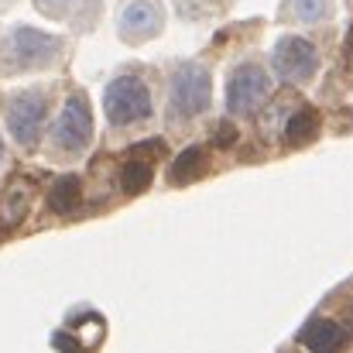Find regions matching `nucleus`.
I'll list each match as a JSON object with an SVG mask.
<instances>
[{"label":"nucleus","mask_w":353,"mask_h":353,"mask_svg":"<svg viewBox=\"0 0 353 353\" xmlns=\"http://www.w3.org/2000/svg\"><path fill=\"white\" fill-rule=\"evenodd\" d=\"M316 130H319L316 110L302 107V110H295L292 120H288V127H285V141H288V148H302V144H309V141L316 137Z\"/></svg>","instance_id":"12"},{"label":"nucleus","mask_w":353,"mask_h":353,"mask_svg":"<svg viewBox=\"0 0 353 353\" xmlns=\"http://www.w3.org/2000/svg\"><path fill=\"white\" fill-rule=\"evenodd\" d=\"M299 343L316 353H330L343 343V333H340V326L330 323V319H312V323L299 333Z\"/></svg>","instance_id":"9"},{"label":"nucleus","mask_w":353,"mask_h":353,"mask_svg":"<svg viewBox=\"0 0 353 353\" xmlns=\"http://www.w3.org/2000/svg\"><path fill=\"white\" fill-rule=\"evenodd\" d=\"M161 24H165V10H161L158 0H130V3H123V10H120L117 31L123 41L137 45V41L154 38V34L161 31Z\"/></svg>","instance_id":"8"},{"label":"nucleus","mask_w":353,"mask_h":353,"mask_svg":"<svg viewBox=\"0 0 353 353\" xmlns=\"http://www.w3.org/2000/svg\"><path fill=\"white\" fill-rule=\"evenodd\" d=\"M79 199H83V182H79L76 175H62V179L52 185V192H48V206H52L59 216L76 213Z\"/></svg>","instance_id":"10"},{"label":"nucleus","mask_w":353,"mask_h":353,"mask_svg":"<svg viewBox=\"0 0 353 353\" xmlns=\"http://www.w3.org/2000/svg\"><path fill=\"white\" fill-rule=\"evenodd\" d=\"M230 141H234V127L223 123V127H220V144H230Z\"/></svg>","instance_id":"17"},{"label":"nucleus","mask_w":353,"mask_h":353,"mask_svg":"<svg viewBox=\"0 0 353 353\" xmlns=\"http://www.w3.org/2000/svg\"><path fill=\"white\" fill-rule=\"evenodd\" d=\"M45 114H48V100L41 90H21L7 100V130L10 137L21 144V148H31L41 134V123H45Z\"/></svg>","instance_id":"5"},{"label":"nucleus","mask_w":353,"mask_h":353,"mask_svg":"<svg viewBox=\"0 0 353 353\" xmlns=\"http://www.w3.org/2000/svg\"><path fill=\"white\" fill-rule=\"evenodd\" d=\"M285 14L302 21V24H319L333 14V0H288Z\"/></svg>","instance_id":"14"},{"label":"nucleus","mask_w":353,"mask_h":353,"mask_svg":"<svg viewBox=\"0 0 353 353\" xmlns=\"http://www.w3.org/2000/svg\"><path fill=\"white\" fill-rule=\"evenodd\" d=\"M76 3H79V0H34V7H38L41 14H48V17H69Z\"/></svg>","instance_id":"16"},{"label":"nucleus","mask_w":353,"mask_h":353,"mask_svg":"<svg viewBox=\"0 0 353 353\" xmlns=\"http://www.w3.org/2000/svg\"><path fill=\"white\" fill-rule=\"evenodd\" d=\"M268 86H271V79H268L264 65H257V62L236 65L234 72H230V83H227V103H230V110L234 114H254L264 103Z\"/></svg>","instance_id":"7"},{"label":"nucleus","mask_w":353,"mask_h":353,"mask_svg":"<svg viewBox=\"0 0 353 353\" xmlns=\"http://www.w3.org/2000/svg\"><path fill=\"white\" fill-rule=\"evenodd\" d=\"M10 203H7V220H21L24 216V210H28V199H31V189L24 185V182H14L10 185V196H7Z\"/></svg>","instance_id":"15"},{"label":"nucleus","mask_w":353,"mask_h":353,"mask_svg":"<svg viewBox=\"0 0 353 353\" xmlns=\"http://www.w3.org/2000/svg\"><path fill=\"white\" fill-rule=\"evenodd\" d=\"M93 141V114L83 93L69 97L62 114L52 123V148L62 154H83Z\"/></svg>","instance_id":"4"},{"label":"nucleus","mask_w":353,"mask_h":353,"mask_svg":"<svg viewBox=\"0 0 353 353\" xmlns=\"http://www.w3.org/2000/svg\"><path fill=\"white\" fill-rule=\"evenodd\" d=\"M0 161H3V141H0Z\"/></svg>","instance_id":"18"},{"label":"nucleus","mask_w":353,"mask_h":353,"mask_svg":"<svg viewBox=\"0 0 353 353\" xmlns=\"http://www.w3.org/2000/svg\"><path fill=\"white\" fill-rule=\"evenodd\" d=\"M103 114L114 127H130L151 117V90L137 76H117L103 90Z\"/></svg>","instance_id":"3"},{"label":"nucleus","mask_w":353,"mask_h":353,"mask_svg":"<svg viewBox=\"0 0 353 353\" xmlns=\"http://www.w3.org/2000/svg\"><path fill=\"white\" fill-rule=\"evenodd\" d=\"M203 158H206L203 148H189V151H182V154L172 161V168H168V182H172V185H185V182L199 179L203 168H206Z\"/></svg>","instance_id":"11"},{"label":"nucleus","mask_w":353,"mask_h":353,"mask_svg":"<svg viewBox=\"0 0 353 353\" xmlns=\"http://www.w3.org/2000/svg\"><path fill=\"white\" fill-rule=\"evenodd\" d=\"M59 55H62V38L38 31V28H28V24H17L3 41V59L14 69H45Z\"/></svg>","instance_id":"1"},{"label":"nucleus","mask_w":353,"mask_h":353,"mask_svg":"<svg viewBox=\"0 0 353 353\" xmlns=\"http://www.w3.org/2000/svg\"><path fill=\"white\" fill-rule=\"evenodd\" d=\"M210 97H213V79H210V72H206L199 62H185V65L175 69L172 86H168L172 117L175 120L199 117V114L210 107Z\"/></svg>","instance_id":"2"},{"label":"nucleus","mask_w":353,"mask_h":353,"mask_svg":"<svg viewBox=\"0 0 353 353\" xmlns=\"http://www.w3.org/2000/svg\"><path fill=\"white\" fill-rule=\"evenodd\" d=\"M120 185H123V192H144L151 185V161L141 158V151H134L127 158V165L120 172Z\"/></svg>","instance_id":"13"},{"label":"nucleus","mask_w":353,"mask_h":353,"mask_svg":"<svg viewBox=\"0 0 353 353\" xmlns=\"http://www.w3.org/2000/svg\"><path fill=\"white\" fill-rule=\"evenodd\" d=\"M316 65H319V55H316L312 41H305L299 34L278 38V45L271 52V69H274L278 79H285V83H309Z\"/></svg>","instance_id":"6"}]
</instances>
